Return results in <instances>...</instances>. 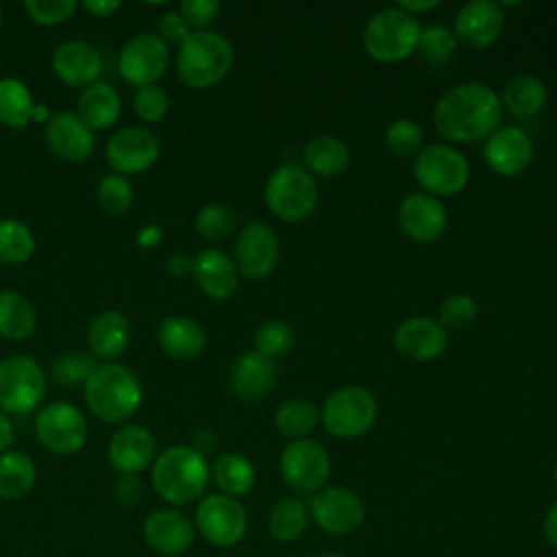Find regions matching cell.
Wrapping results in <instances>:
<instances>
[{
    "label": "cell",
    "instance_id": "cell-1",
    "mask_svg": "<svg viewBox=\"0 0 557 557\" xmlns=\"http://www.w3.org/2000/svg\"><path fill=\"white\" fill-rule=\"evenodd\" d=\"M503 117L498 94L485 83H457L433 107L437 133L455 144H472L494 133Z\"/></svg>",
    "mask_w": 557,
    "mask_h": 557
},
{
    "label": "cell",
    "instance_id": "cell-2",
    "mask_svg": "<svg viewBox=\"0 0 557 557\" xmlns=\"http://www.w3.org/2000/svg\"><path fill=\"white\" fill-rule=\"evenodd\" d=\"M87 409L102 422H124L131 418L141 400L144 387L139 376L124 363H98L83 385Z\"/></svg>",
    "mask_w": 557,
    "mask_h": 557
},
{
    "label": "cell",
    "instance_id": "cell-3",
    "mask_svg": "<svg viewBox=\"0 0 557 557\" xmlns=\"http://www.w3.org/2000/svg\"><path fill=\"white\" fill-rule=\"evenodd\" d=\"M211 470L207 459L191 446L176 444L157 453L150 481L159 498L170 505H189L198 500L209 483Z\"/></svg>",
    "mask_w": 557,
    "mask_h": 557
},
{
    "label": "cell",
    "instance_id": "cell-4",
    "mask_svg": "<svg viewBox=\"0 0 557 557\" xmlns=\"http://www.w3.org/2000/svg\"><path fill=\"white\" fill-rule=\"evenodd\" d=\"M235 52L231 41L215 30H191L176 50V74L194 89H209L231 72Z\"/></svg>",
    "mask_w": 557,
    "mask_h": 557
},
{
    "label": "cell",
    "instance_id": "cell-5",
    "mask_svg": "<svg viewBox=\"0 0 557 557\" xmlns=\"http://www.w3.org/2000/svg\"><path fill=\"white\" fill-rule=\"evenodd\" d=\"M420 24L400 7H387L374 13L363 28V50L381 63L407 59L418 48Z\"/></svg>",
    "mask_w": 557,
    "mask_h": 557
},
{
    "label": "cell",
    "instance_id": "cell-6",
    "mask_svg": "<svg viewBox=\"0 0 557 557\" xmlns=\"http://www.w3.org/2000/svg\"><path fill=\"white\" fill-rule=\"evenodd\" d=\"M265 205L283 222H300L309 218L318 205L315 176L298 163L276 168L265 181Z\"/></svg>",
    "mask_w": 557,
    "mask_h": 557
},
{
    "label": "cell",
    "instance_id": "cell-7",
    "mask_svg": "<svg viewBox=\"0 0 557 557\" xmlns=\"http://www.w3.org/2000/svg\"><path fill=\"white\" fill-rule=\"evenodd\" d=\"M379 416L376 398L359 385H344L331 392L322 403L324 429L342 440H352L372 429Z\"/></svg>",
    "mask_w": 557,
    "mask_h": 557
},
{
    "label": "cell",
    "instance_id": "cell-8",
    "mask_svg": "<svg viewBox=\"0 0 557 557\" xmlns=\"http://www.w3.org/2000/svg\"><path fill=\"white\" fill-rule=\"evenodd\" d=\"M46 394V372L28 355H9L0 361V409L7 416L35 411Z\"/></svg>",
    "mask_w": 557,
    "mask_h": 557
},
{
    "label": "cell",
    "instance_id": "cell-9",
    "mask_svg": "<svg viewBox=\"0 0 557 557\" xmlns=\"http://www.w3.org/2000/svg\"><path fill=\"white\" fill-rule=\"evenodd\" d=\"M413 176L424 194L448 198L466 187L470 165L457 148L446 144H429L416 154Z\"/></svg>",
    "mask_w": 557,
    "mask_h": 557
},
{
    "label": "cell",
    "instance_id": "cell-10",
    "mask_svg": "<svg viewBox=\"0 0 557 557\" xmlns=\"http://www.w3.org/2000/svg\"><path fill=\"white\" fill-rule=\"evenodd\" d=\"M35 435L39 444L54 455L78 453L89 437L85 413L65 400L44 405L35 416Z\"/></svg>",
    "mask_w": 557,
    "mask_h": 557
},
{
    "label": "cell",
    "instance_id": "cell-11",
    "mask_svg": "<svg viewBox=\"0 0 557 557\" xmlns=\"http://www.w3.org/2000/svg\"><path fill=\"white\" fill-rule=\"evenodd\" d=\"M278 468L287 487L313 496L329 481L331 457L326 448L311 437L294 440L283 448Z\"/></svg>",
    "mask_w": 557,
    "mask_h": 557
},
{
    "label": "cell",
    "instance_id": "cell-12",
    "mask_svg": "<svg viewBox=\"0 0 557 557\" xmlns=\"http://www.w3.org/2000/svg\"><path fill=\"white\" fill-rule=\"evenodd\" d=\"M196 531L213 546H235L248 529V513L244 505L222 492L205 496L194 516Z\"/></svg>",
    "mask_w": 557,
    "mask_h": 557
},
{
    "label": "cell",
    "instance_id": "cell-13",
    "mask_svg": "<svg viewBox=\"0 0 557 557\" xmlns=\"http://www.w3.org/2000/svg\"><path fill=\"white\" fill-rule=\"evenodd\" d=\"M170 65V46L157 33L133 35L120 50V76L133 87L157 85Z\"/></svg>",
    "mask_w": 557,
    "mask_h": 557
},
{
    "label": "cell",
    "instance_id": "cell-14",
    "mask_svg": "<svg viewBox=\"0 0 557 557\" xmlns=\"http://www.w3.org/2000/svg\"><path fill=\"white\" fill-rule=\"evenodd\" d=\"M161 152L159 137L146 126L117 128L104 148L107 163L115 174L131 176L150 170Z\"/></svg>",
    "mask_w": 557,
    "mask_h": 557
},
{
    "label": "cell",
    "instance_id": "cell-15",
    "mask_svg": "<svg viewBox=\"0 0 557 557\" xmlns=\"http://www.w3.org/2000/svg\"><path fill=\"white\" fill-rule=\"evenodd\" d=\"M309 516L331 535H348L363 524L366 505L348 487H322L309 500Z\"/></svg>",
    "mask_w": 557,
    "mask_h": 557
},
{
    "label": "cell",
    "instance_id": "cell-16",
    "mask_svg": "<svg viewBox=\"0 0 557 557\" xmlns=\"http://www.w3.org/2000/svg\"><path fill=\"white\" fill-rule=\"evenodd\" d=\"M278 261V237L265 222H248L235 242V265L250 281L265 278Z\"/></svg>",
    "mask_w": 557,
    "mask_h": 557
},
{
    "label": "cell",
    "instance_id": "cell-17",
    "mask_svg": "<svg viewBox=\"0 0 557 557\" xmlns=\"http://www.w3.org/2000/svg\"><path fill=\"white\" fill-rule=\"evenodd\" d=\"M535 148L531 137L518 126H498L485 137L483 159L500 176H516L533 161Z\"/></svg>",
    "mask_w": 557,
    "mask_h": 557
},
{
    "label": "cell",
    "instance_id": "cell-18",
    "mask_svg": "<svg viewBox=\"0 0 557 557\" xmlns=\"http://www.w3.org/2000/svg\"><path fill=\"white\" fill-rule=\"evenodd\" d=\"M44 139L48 150L67 163L89 159L96 146L94 131L72 111L52 113V117L46 122Z\"/></svg>",
    "mask_w": 557,
    "mask_h": 557
},
{
    "label": "cell",
    "instance_id": "cell-19",
    "mask_svg": "<svg viewBox=\"0 0 557 557\" xmlns=\"http://www.w3.org/2000/svg\"><path fill=\"white\" fill-rule=\"evenodd\" d=\"M144 542L163 557H178L187 553L196 537L194 522L176 509H157L152 511L141 527Z\"/></svg>",
    "mask_w": 557,
    "mask_h": 557
},
{
    "label": "cell",
    "instance_id": "cell-20",
    "mask_svg": "<svg viewBox=\"0 0 557 557\" xmlns=\"http://www.w3.org/2000/svg\"><path fill=\"white\" fill-rule=\"evenodd\" d=\"M398 224L407 237L420 244L435 242L444 235L448 224L446 207L440 198L424 191L409 194L398 205Z\"/></svg>",
    "mask_w": 557,
    "mask_h": 557
},
{
    "label": "cell",
    "instance_id": "cell-21",
    "mask_svg": "<svg viewBox=\"0 0 557 557\" xmlns=\"http://www.w3.org/2000/svg\"><path fill=\"white\" fill-rule=\"evenodd\" d=\"M107 455L120 474H139L157 457V437L144 424H122L111 435Z\"/></svg>",
    "mask_w": 557,
    "mask_h": 557
},
{
    "label": "cell",
    "instance_id": "cell-22",
    "mask_svg": "<svg viewBox=\"0 0 557 557\" xmlns=\"http://www.w3.org/2000/svg\"><path fill=\"white\" fill-rule=\"evenodd\" d=\"M448 346V331L435 318L413 315L394 331V348L411 361H431Z\"/></svg>",
    "mask_w": 557,
    "mask_h": 557
},
{
    "label": "cell",
    "instance_id": "cell-23",
    "mask_svg": "<svg viewBox=\"0 0 557 557\" xmlns=\"http://www.w3.org/2000/svg\"><path fill=\"white\" fill-rule=\"evenodd\" d=\"M505 26V13L498 2L472 0L455 15V37L468 48L481 50L492 46Z\"/></svg>",
    "mask_w": 557,
    "mask_h": 557
},
{
    "label": "cell",
    "instance_id": "cell-24",
    "mask_svg": "<svg viewBox=\"0 0 557 557\" xmlns=\"http://www.w3.org/2000/svg\"><path fill=\"white\" fill-rule=\"evenodd\" d=\"M52 72L70 87H89L102 74V57L96 46L83 39H67L52 52Z\"/></svg>",
    "mask_w": 557,
    "mask_h": 557
},
{
    "label": "cell",
    "instance_id": "cell-25",
    "mask_svg": "<svg viewBox=\"0 0 557 557\" xmlns=\"http://www.w3.org/2000/svg\"><path fill=\"white\" fill-rule=\"evenodd\" d=\"M189 274L200 292L213 300H226L239 287V270L235 261L220 248H202L196 257H191Z\"/></svg>",
    "mask_w": 557,
    "mask_h": 557
},
{
    "label": "cell",
    "instance_id": "cell-26",
    "mask_svg": "<svg viewBox=\"0 0 557 557\" xmlns=\"http://www.w3.org/2000/svg\"><path fill=\"white\" fill-rule=\"evenodd\" d=\"M276 363L255 350L244 352L231 368V389L246 403H261L276 385Z\"/></svg>",
    "mask_w": 557,
    "mask_h": 557
},
{
    "label": "cell",
    "instance_id": "cell-27",
    "mask_svg": "<svg viewBox=\"0 0 557 557\" xmlns=\"http://www.w3.org/2000/svg\"><path fill=\"white\" fill-rule=\"evenodd\" d=\"M154 339L159 348L176 361H191L207 348L205 329L187 315L163 318L154 331Z\"/></svg>",
    "mask_w": 557,
    "mask_h": 557
},
{
    "label": "cell",
    "instance_id": "cell-28",
    "mask_svg": "<svg viewBox=\"0 0 557 557\" xmlns=\"http://www.w3.org/2000/svg\"><path fill=\"white\" fill-rule=\"evenodd\" d=\"M131 342V322L117 309H102L87 329V346L102 363L117 359Z\"/></svg>",
    "mask_w": 557,
    "mask_h": 557
},
{
    "label": "cell",
    "instance_id": "cell-29",
    "mask_svg": "<svg viewBox=\"0 0 557 557\" xmlns=\"http://www.w3.org/2000/svg\"><path fill=\"white\" fill-rule=\"evenodd\" d=\"M122 113V98L117 89L109 83H94L85 87L78 96L76 115L91 128V131H107L111 128Z\"/></svg>",
    "mask_w": 557,
    "mask_h": 557
},
{
    "label": "cell",
    "instance_id": "cell-30",
    "mask_svg": "<svg viewBox=\"0 0 557 557\" xmlns=\"http://www.w3.org/2000/svg\"><path fill=\"white\" fill-rule=\"evenodd\" d=\"M305 170L313 176L333 178L342 174L350 163V150L337 135H315L302 150Z\"/></svg>",
    "mask_w": 557,
    "mask_h": 557
},
{
    "label": "cell",
    "instance_id": "cell-31",
    "mask_svg": "<svg viewBox=\"0 0 557 557\" xmlns=\"http://www.w3.org/2000/svg\"><path fill=\"white\" fill-rule=\"evenodd\" d=\"M498 98H500L503 111H509L516 117H531L546 107L548 89L537 76L522 74L507 81Z\"/></svg>",
    "mask_w": 557,
    "mask_h": 557
},
{
    "label": "cell",
    "instance_id": "cell-32",
    "mask_svg": "<svg viewBox=\"0 0 557 557\" xmlns=\"http://www.w3.org/2000/svg\"><path fill=\"white\" fill-rule=\"evenodd\" d=\"M37 483V466L24 450H7L0 455V498L20 500L33 492Z\"/></svg>",
    "mask_w": 557,
    "mask_h": 557
},
{
    "label": "cell",
    "instance_id": "cell-33",
    "mask_svg": "<svg viewBox=\"0 0 557 557\" xmlns=\"http://www.w3.org/2000/svg\"><path fill=\"white\" fill-rule=\"evenodd\" d=\"M37 329L35 305L13 289H0V335L7 339H26Z\"/></svg>",
    "mask_w": 557,
    "mask_h": 557
},
{
    "label": "cell",
    "instance_id": "cell-34",
    "mask_svg": "<svg viewBox=\"0 0 557 557\" xmlns=\"http://www.w3.org/2000/svg\"><path fill=\"white\" fill-rule=\"evenodd\" d=\"M211 476L222 494L237 498L255 487L257 472L248 457L239 453H224L213 461Z\"/></svg>",
    "mask_w": 557,
    "mask_h": 557
},
{
    "label": "cell",
    "instance_id": "cell-35",
    "mask_svg": "<svg viewBox=\"0 0 557 557\" xmlns=\"http://www.w3.org/2000/svg\"><path fill=\"white\" fill-rule=\"evenodd\" d=\"M35 98L26 83L13 76L0 78V124L7 128H26L33 122Z\"/></svg>",
    "mask_w": 557,
    "mask_h": 557
},
{
    "label": "cell",
    "instance_id": "cell-36",
    "mask_svg": "<svg viewBox=\"0 0 557 557\" xmlns=\"http://www.w3.org/2000/svg\"><path fill=\"white\" fill-rule=\"evenodd\" d=\"M309 524V507L296 496L281 498L268 516V531L278 542L298 540Z\"/></svg>",
    "mask_w": 557,
    "mask_h": 557
},
{
    "label": "cell",
    "instance_id": "cell-37",
    "mask_svg": "<svg viewBox=\"0 0 557 557\" xmlns=\"http://www.w3.org/2000/svg\"><path fill=\"white\" fill-rule=\"evenodd\" d=\"M320 413L318 409L302 398H292L285 400L276 407L274 411V424L278 429L281 435L294 440H305L307 435L313 433V429L318 426Z\"/></svg>",
    "mask_w": 557,
    "mask_h": 557
},
{
    "label": "cell",
    "instance_id": "cell-38",
    "mask_svg": "<svg viewBox=\"0 0 557 557\" xmlns=\"http://www.w3.org/2000/svg\"><path fill=\"white\" fill-rule=\"evenodd\" d=\"M35 255V235L15 218H0V263L22 265Z\"/></svg>",
    "mask_w": 557,
    "mask_h": 557
},
{
    "label": "cell",
    "instance_id": "cell-39",
    "mask_svg": "<svg viewBox=\"0 0 557 557\" xmlns=\"http://www.w3.org/2000/svg\"><path fill=\"white\" fill-rule=\"evenodd\" d=\"M239 228L237 213L224 202H209L196 213V231L209 242H224Z\"/></svg>",
    "mask_w": 557,
    "mask_h": 557
},
{
    "label": "cell",
    "instance_id": "cell-40",
    "mask_svg": "<svg viewBox=\"0 0 557 557\" xmlns=\"http://www.w3.org/2000/svg\"><path fill=\"white\" fill-rule=\"evenodd\" d=\"M96 198H98V205L104 213L124 215L133 207L135 194H133V185L126 176L111 172V174H104L98 181Z\"/></svg>",
    "mask_w": 557,
    "mask_h": 557
},
{
    "label": "cell",
    "instance_id": "cell-41",
    "mask_svg": "<svg viewBox=\"0 0 557 557\" xmlns=\"http://www.w3.org/2000/svg\"><path fill=\"white\" fill-rule=\"evenodd\" d=\"M416 50L429 63L442 65V63L453 59V54L457 50V37H455V33L450 28L440 26V24H431V26L420 30L418 48Z\"/></svg>",
    "mask_w": 557,
    "mask_h": 557
},
{
    "label": "cell",
    "instance_id": "cell-42",
    "mask_svg": "<svg viewBox=\"0 0 557 557\" xmlns=\"http://www.w3.org/2000/svg\"><path fill=\"white\" fill-rule=\"evenodd\" d=\"M252 344H255V352L274 361L276 357H283L294 348V331L285 322L270 320L255 331Z\"/></svg>",
    "mask_w": 557,
    "mask_h": 557
},
{
    "label": "cell",
    "instance_id": "cell-43",
    "mask_svg": "<svg viewBox=\"0 0 557 557\" xmlns=\"http://www.w3.org/2000/svg\"><path fill=\"white\" fill-rule=\"evenodd\" d=\"M422 139H424L422 128L411 117H398V120H394L385 128V146L396 157H413V154H418L424 148Z\"/></svg>",
    "mask_w": 557,
    "mask_h": 557
},
{
    "label": "cell",
    "instance_id": "cell-44",
    "mask_svg": "<svg viewBox=\"0 0 557 557\" xmlns=\"http://www.w3.org/2000/svg\"><path fill=\"white\" fill-rule=\"evenodd\" d=\"M479 313V307L474 302L472 296L457 292L444 298V302L440 305V322L444 324V329L448 331H461L466 326H470L474 322Z\"/></svg>",
    "mask_w": 557,
    "mask_h": 557
},
{
    "label": "cell",
    "instance_id": "cell-45",
    "mask_svg": "<svg viewBox=\"0 0 557 557\" xmlns=\"http://www.w3.org/2000/svg\"><path fill=\"white\" fill-rule=\"evenodd\" d=\"M170 109V96L161 85H146L133 94V111L144 122H159Z\"/></svg>",
    "mask_w": 557,
    "mask_h": 557
},
{
    "label": "cell",
    "instance_id": "cell-46",
    "mask_svg": "<svg viewBox=\"0 0 557 557\" xmlns=\"http://www.w3.org/2000/svg\"><path fill=\"white\" fill-rule=\"evenodd\" d=\"M96 359L94 355H85V352H70L63 355L54 361L52 366V376L61 383V385H85V381L89 379V374L96 368Z\"/></svg>",
    "mask_w": 557,
    "mask_h": 557
},
{
    "label": "cell",
    "instance_id": "cell-47",
    "mask_svg": "<svg viewBox=\"0 0 557 557\" xmlns=\"http://www.w3.org/2000/svg\"><path fill=\"white\" fill-rule=\"evenodd\" d=\"M76 0H26V15L39 26H57L70 20L76 11Z\"/></svg>",
    "mask_w": 557,
    "mask_h": 557
},
{
    "label": "cell",
    "instance_id": "cell-48",
    "mask_svg": "<svg viewBox=\"0 0 557 557\" xmlns=\"http://www.w3.org/2000/svg\"><path fill=\"white\" fill-rule=\"evenodd\" d=\"M178 13L191 30H207V26L220 13V2L218 0H183L178 4Z\"/></svg>",
    "mask_w": 557,
    "mask_h": 557
},
{
    "label": "cell",
    "instance_id": "cell-49",
    "mask_svg": "<svg viewBox=\"0 0 557 557\" xmlns=\"http://www.w3.org/2000/svg\"><path fill=\"white\" fill-rule=\"evenodd\" d=\"M191 28L187 26V22L181 17L178 11H168L157 20V37H161L168 46L176 44L181 46L187 37H189Z\"/></svg>",
    "mask_w": 557,
    "mask_h": 557
},
{
    "label": "cell",
    "instance_id": "cell-50",
    "mask_svg": "<svg viewBox=\"0 0 557 557\" xmlns=\"http://www.w3.org/2000/svg\"><path fill=\"white\" fill-rule=\"evenodd\" d=\"M144 483L137 474H120V479L113 483V496L122 507H137L144 500Z\"/></svg>",
    "mask_w": 557,
    "mask_h": 557
},
{
    "label": "cell",
    "instance_id": "cell-51",
    "mask_svg": "<svg viewBox=\"0 0 557 557\" xmlns=\"http://www.w3.org/2000/svg\"><path fill=\"white\" fill-rule=\"evenodd\" d=\"M78 7L85 13H89L91 17H109L122 9V2H117V0H83Z\"/></svg>",
    "mask_w": 557,
    "mask_h": 557
},
{
    "label": "cell",
    "instance_id": "cell-52",
    "mask_svg": "<svg viewBox=\"0 0 557 557\" xmlns=\"http://www.w3.org/2000/svg\"><path fill=\"white\" fill-rule=\"evenodd\" d=\"M165 268H168V272H170L172 276L183 278L185 274L191 272V257H187V255H183V252H174V255L168 257Z\"/></svg>",
    "mask_w": 557,
    "mask_h": 557
},
{
    "label": "cell",
    "instance_id": "cell-53",
    "mask_svg": "<svg viewBox=\"0 0 557 557\" xmlns=\"http://www.w3.org/2000/svg\"><path fill=\"white\" fill-rule=\"evenodd\" d=\"M161 237H163V231L159 224H146L135 239H137V246L141 248H154L161 242Z\"/></svg>",
    "mask_w": 557,
    "mask_h": 557
},
{
    "label": "cell",
    "instance_id": "cell-54",
    "mask_svg": "<svg viewBox=\"0 0 557 557\" xmlns=\"http://www.w3.org/2000/svg\"><path fill=\"white\" fill-rule=\"evenodd\" d=\"M542 529H544L546 542H548L553 548H557V500L548 507V511H546V516H544Z\"/></svg>",
    "mask_w": 557,
    "mask_h": 557
},
{
    "label": "cell",
    "instance_id": "cell-55",
    "mask_svg": "<svg viewBox=\"0 0 557 557\" xmlns=\"http://www.w3.org/2000/svg\"><path fill=\"white\" fill-rule=\"evenodd\" d=\"M215 446H218V435H215L213 431H209V429H202V431L196 433L191 448L198 450V453L205 457V455L211 453Z\"/></svg>",
    "mask_w": 557,
    "mask_h": 557
},
{
    "label": "cell",
    "instance_id": "cell-56",
    "mask_svg": "<svg viewBox=\"0 0 557 557\" xmlns=\"http://www.w3.org/2000/svg\"><path fill=\"white\" fill-rule=\"evenodd\" d=\"M398 7L416 17L418 13H426V11L435 9V7H440V2L437 0H400Z\"/></svg>",
    "mask_w": 557,
    "mask_h": 557
},
{
    "label": "cell",
    "instance_id": "cell-57",
    "mask_svg": "<svg viewBox=\"0 0 557 557\" xmlns=\"http://www.w3.org/2000/svg\"><path fill=\"white\" fill-rule=\"evenodd\" d=\"M11 444H13V424H11V418L0 409V455L7 453Z\"/></svg>",
    "mask_w": 557,
    "mask_h": 557
},
{
    "label": "cell",
    "instance_id": "cell-58",
    "mask_svg": "<svg viewBox=\"0 0 557 557\" xmlns=\"http://www.w3.org/2000/svg\"><path fill=\"white\" fill-rule=\"evenodd\" d=\"M52 117V113H50V109H48V104H44V102H35V109H33V122H48Z\"/></svg>",
    "mask_w": 557,
    "mask_h": 557
},
{
    "label": "cell",
    "instance_id": "cell-59",
    "mask_svg": "<svg viewBox=\"0 0 557 557\" xmlns=\"http://www.w3.org/2000/svg\"><path fill=\"white\" fill-rule=\"evenodd\" d=\"M320 557H346V555H339V553H326V555H320Z\"/></svg>",
    "mask_w": 557,
    "mask_h": 557
},
{
    "label": "cell",
    "instance_id": "cell-60",
    "mask_svg": "<svg viewBox=\"0 0 557 557\" xmlns=\"http://www.w3.org/2000/svg\"><path fill=\"white\" fill-rule=\"evenodd\" d=\"M553 479H555V483H557V459H555V466H553Z\"/></svg>",
    "mask_w": 557,
    "mask_h": 557
},
{
    "label": "cell",
    "instance_id": "cell-61",
    "mask_svg": "<svg viewBox=\"0 0 557 557\" xmlns=\"http://www.w3.org/2000/svg\"><path fill=\"white\" fill-rule=\"evenodd\" d=\"M0 26H2V7H0Z\"/></svg>",
    "mask_w": 557,
    "mask_h": 557
}]
</instances>
